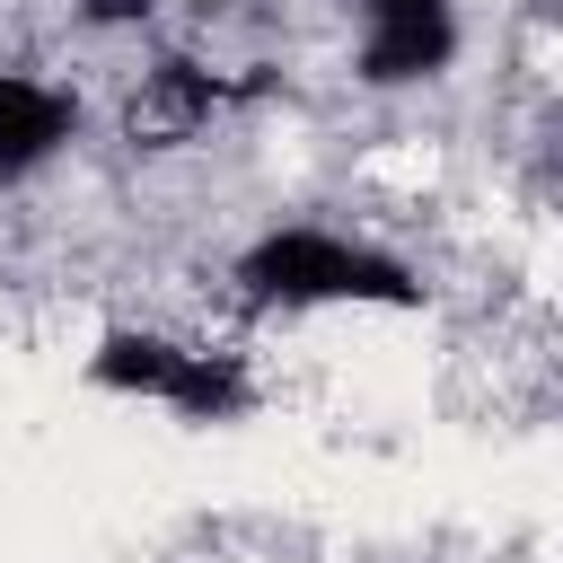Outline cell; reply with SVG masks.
<instances>
[{
  "instance_id": "8992f818",
  "label": "cell",
  "mask_w": 563,
  "mask_h": 563,
  "mask_svg": "<svg viewBox=\"0 0 563 563\" xmlns=\"http://www.w3.org/2000/svg\"><path fill=\"white\" fill-rule=\"evenodd\" d=\"M70 9H79L88 26H141V18L158 9V0H70Z\"/></svg>"
},
{
  "instance_id": "7a4b0ae2",
  "label": "cell",
  "mask_w": 563,
  "mask_h": 563,
  "mask_svg": "<svg viewBox=\"0 0 563 563\" xmlns=\"http://www.w3.org/2000/svg\"><path fill=\"white\" fill-rule=\"evenodd\" d=\"M88 387L123 396V405H158V413H176L194 431H220V422L255 413V369L238 352L167 334V325H106L88 343Z\"/></svg>"
},
{
  "instance_id": "3957f363",
  "label": "cell",
  "mask_w": 563,
  "mask_h": 563,
  "mask_svg": "<svg viewBox=\"0 0 563 563\" xmlns=\"http://www.w3.org/2000/svg\"><path fill=\"white\" fill-rule=\"evenodd\" d=\"M457 62V0H352L361 88H422Z\"/></svg>"
},
{
  "instance_id": "277c9868",
  "label": "cell",
  "mask_w": 563,
  "mask_h": 563,
  "mask_svg": "<svg viewBox=\"0 0 563 563\" xmlns=\"http://www.w3.org/2000/svg\"><path fill=\"white\" fill-rule=\"evenodd\" d=\"M220 106H229V79L185 62V53H167L123 88V141L132 150H185V141H202L220 123Z\"/></svg>"
},
{
  "instance_id": "6da1fadb",
  "label": "cell",
  "mask_w": 563,
  "mask_h": 563,
  "mask_svg": "<svg viewBox=\"0 0 563 563\" xmlns=\"http://www.w3.org/2000/svg\"><path fill=\"white\" fill-rule=\"evenodd\" d=\"M229 299L255 317H308V308H422V273L387 255L378 238H352L334 220H273L229 255Z\"/></svg>"
},
{
  "instance_id": "5b68a950",
  "label": "cell",
  "mask_w": 563,
  "mask_h": 563,
  "mask_svg": "<svg viewBox=\"0 0 563 563\" xmlns=\"http://www.w3.org/2000/svg\"><path fill=\"white\" fill-rule=\"evenodd\" d=\"M70 141H79V97L26 62H0V185L44 176Z\"/></svg>"
}]
</instances>
